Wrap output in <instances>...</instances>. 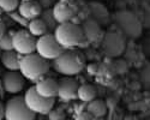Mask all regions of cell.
Listing matches in <instances>:
<instances>
[{
  "instance_id": "obj_7",
  "label": "cell",
  "mask_w": 150,
  "mask_h": 120,
  "mask_svg": "<svg viewBox=\"0 0 150 120\" xmlns=\"http://www.w3.org/2000/svg\"><path fill=\"white\" fill-rule=\"evenodd\" d=\"M36 37L33 36L28 30L22 29L15 31L12 36V49L22 56L35 53Z\"/></svg>"
},
{
  "instance_id": "obj_2",
  "label": "cell",
  "mask_w": 150,
  "mask_h": 120,
  "mask_svg": "<svg viewBox=\"0 0 150 120\" xmlns=\"http://www.w3.org/2000/svg\"><path fill=\"white\" fill-rule=\"evenodd\" d=\"M48 70H49L48 60L41 58L36 53H31V54L22 56L18 71L24 77V79L36 83L37 80H40L41 78L45 77Z\"/></svg>"
},
{
  "instance_id": "obj_26",
  "label": "cell",
  "mask_w": 150,
  "mask_h": 120,
  "mask_svg": "<svg viewBox=\"0 0 150 120\" xmlns=\"http://www.w3.org/2000/svg\"><path fill=\"white\" fill-rule=\"evenodd\" d=\"M4 119V104L0 102V120Z\"/></svg>"
},
{
  "instance_id": "obj_17",
  "label": "cell",
  "mask_w": 150,
  "mask_h": 120,
  "mask_svg": "<svg viewBox=\"0 0 150 120\" xmlns=\"http://www.w3.org/2000/svg\"><path fill=\"white\" fill-rule=\"evenodd\" d=\"M27 29L33 36H35V37H40V36L48 34V30L45 25V23L40 18H35V19L29 20Z\"/></svg>"
},
{
  "instance_id": "obj_18",
  "label": "cell",
  "mask_w": 150,
  "mask_h": 120,
  "mask_svg": "<svg viewBox=\"0 0 150 120\" xmlns=\"http://www.w3.org/2000/svg\"><path fill=\"white\" fill-rule=\"evenodd\" d=\"M37 18H40L45 23V25H46V28H47L48 31H53L57 28V24L58 23L55 22L54 17H53V12H52L51 8H46L45 11H41L40 16L37 17Z\"/></svg>"
},
{
  "instance_id": "obj_9",
  "label": "cell",
  "mask_w": 150,
  "mask_h": 120,
  "mask_svg": "<svg viewBox=\"0 0 150 120\" xmlns=\"http://www.w3.org/2000/svg\"><path fill=\"white\" fill-rule=\"evenodd\" d=\"M53 17L58 24L67 23L73 19V17L76 16V8L74 6L66 1V0H60L59 3H57L52 10Z\"/></svg>"
},
{
  "instance_id": "obj_23",
  "label": "cell",
  "mask_w": 150,
  "mask_h": 120,
  "mask_svg": "<svg viewBox=\"0 0 150 120\" xmlns=\"http://www.w3.org/2000/svg\"><path fill=\"white\" fill-rule=\"evenodd\" d=\"M94 120H121V118L119 116V114L112 112L108 115L106 114L105 116H101V118H94Z\"/></svg>"
},
{
  "instance_id": "obj_8",
  "label": "cell",
  "mask_w": 150,
  "mask_h": 120,
  "mask_svg": "<svg viewBox=\"0 0 150 120\" xmlns=\"http://www.w3.org/2000/svg\"><path fill=\"white\" fill-rule=\"evenodd\" d=\"M1 83L7 94H18L23 90L24 77L18 71H7L1 77Z\"/></svg>"
},
{
  "instance_id": "obj_27",
  "label": "cell",
  "mask_w": 150,
  "mask_h": 120,
  "mask_svg": "<svg viewBox=\"0 0 150 120\" xmlns=\"http://www.w3.org/2000/svg\"><path fill=\"white\" fill-rule=\"evenodd\" d=\"M96 66H94V65H89L88 66V72L89 73H96V70H94Z\"/></svg>"
},
{
  "instance_id": "obj_10",
  "label": "cell",
  "mask_w": 150,
  "mask_h": 120,
  "mask_svg": "<svg viewBox=\"0 0 150 120\" xmlns=\"http://www.w3.org/2000/svg\"><path fill=\"white\" fill-rule=\"evenodd\" d=\"M78 83L71 78H62L58 82V97L64 101L70 102L77 99Z\"/></svg>"
},
{
  "instance_id": "obj_21",
  "label": "cell",
  "mask_w": 150,
  "mask_h": 120,
  "mask_svg": "<svg viewBox=\"0 0 150 120\" xmlns=\"http://www.w3.org/2000/svg\"><path fill=\"white\" fill-rule=\"evenodd\" d=\"M48 120H64L66 119V114L65 112L61 109V108H58V109H52L48 112Z\"/></svg>"
},
{
  "instance_id": "obj_24",
  "label": "cell",
  "mask_w": 150,
  "mask_h": 120,
  "mask_svg": "<svg viewBox=\"0 0 150 120\" xmlns=\"http://www.w3.org/2000/svg\"><path fill=\"white\" fill-rule=\"evenodd\" d=\"M74 120H94V116L85 111V112L78 113V114L76 115V118H74Z\"/></svg>"
},
{
  "instance_id": "obj_11",
  "label": "cell",
  "mask_w": 150,
  "mask_h": 120,
  "mask_svg": "<svg viewBox=\"0 0 150 120\" xmlns=\"http://www.w3.org/2000/svg\"><path fill=\"white\" fill-rule=\"evenodd\" d=\"M35 90L42 97L54 99L58 95V82L53 78H41L35 84Z\"/></svg>"
},
{
  "instance_id": "obj_22",
  "label": "cell",
  "mask_w": 150,
  "mask_h": 120,
  "mask_svg": "<svg viewBox=\"0 0 150 120\" xmlns=\"http://www.w3.org/2000/svg\"><path fill=\"white\" fill-rule=\"evenodd\" d=\"M10 17L12 18V19H13L15 22H17L18 24H21V25H23L24 28H27L28 27V23H29V20H27V19H24L19 13H18V12H15L13 11V13H12V12H10Z\"/></svg>"
},
{
  "instance_id": "obj_20",
  "label": "cell",
  "mask_w": 150,
  "mask_h": 120,
  "mask_svg": "<svg viewBox=\"0 0 150 120\" xmlns=\"http://www.w3.org/2000/svg\"><path fill=\"white\" fill-rule=\"evenodd\" d=\"M19 5V0H0V8L4 12H13Z\"/></svg>"
},
{
  "instance_id": "obj_14",
  "label": "cell",
  "mask_w": 150,
  "mask_h": 120,
  "mask_svg": "<svg viewBox=\"0 0 150 120\" xmlns=\"http://www.w3.org/2000/svg\"><path fill=\"white\" fill-rule=\"evenodd\" d=\"M22 55L16 53L15 51H5L1 52V55H0V61H1L3 66L8 71H18Z\"/></svg>"
},
{
  "instance_id": "obj_3",
  "label": "cell",
  "mask_w": 150,
  "mask_h": 120,
  "mask_svg": "<svg viewBox=\"0 0 150 120\" xmlns=\"http://www.w3.org/2000/svg\"><path fill=\"white\" fill-rule=\"evenodd\" d=\"M54 39L64 49H71L83 43V32L79 25L71 22L58 24L54 29Z\"/></svg>"
},
{
  "instance_id": "obj_25",
  "label": "cell",
  "mask_w": 150,
  "mask_h": 120,
  "mask_svg": "<svg viewBox=\"0 0 150 120\" xmlns=\"http://www.w3.org/2000/svg\"><path fill=\"white\" fill-rule=\"evenodd\" d=\"M5 32V24L4 22L1 20V18H0V37H1V35Z\"/></svg>"
},
{
  "instance_id": "obj_30",
  "label": "cell",
  "mask_w": 150,
  "mask_h": 120,
  "mask_svg": "<svg viewBox=\"0 0 150 120\" xmlns=\"http://www.w3.org/2000/svg\"><path fill=\"white\" fill-rule=\"evenodd\" d=\"M64 120H66V119H64Z\"/></svg>"
},
{
  "instance_id": "obj_4",
  "label": "cell",
  "mask_w": 150,
  "mask_h": 120,
  "mask_svg": "<svg viewBox=\"0 0 150 120\" xmlns=\"http://www.w3.org/2000/svg\"><path fill=\"white\" fill-rule=\"evenodd\" d=\"M4 118L5 120H35L36 114L25 106L22 96H16L4 106Z\"/></svg>"
},
{
  "instance_id": "obj_6",
  "label": "cell",
  "mask_w": 150,
  "mask_h": 120,
  "mask_svg": "<svg viewBox=\"0 0 150 120\" xmlns=\"http://www.w3.org/2000/svg\"><path fill=\"white\" fill-rule=\"evenodd\" d=\"M62 51H64V48L60 47L52 34H46L36 39L35 52L46 60H54L61 54Z\"/></svg>"
},
{
  "instance_id": "obj_29",
  "label": "cell",
  "mask_w": 150,
  "mask_h": 120,
  "mask_svg": "<svg viewBox=\"0 0 150 120\" xmlns=\"http://www.w3.org/2000/svg\"><path fill=\"white\" fill-rule=\"evenodd\" d=\"M21 1H31V0H21Z\"/></svg>"
},
{
  "instance_id": "obj_1",
  "label": "cell",
  "mask_w": 150,
  "mask_h": 120,
  "mask_svg": "<svg viewBox=\"0 0 150 120\" xmlns=\"http://www.w3.org/2000/svg\"><path fill=\"white\" fill-rule=\"evenodd\" d=\"M85 66L83 54L74 49H64L61 54L53 60V67L64 76H76L81 73Z\"/></svg>"
},
{
  "instance_id": "obj_28",
  "label": "cell",
  "mask_w": 150,
  "mask_h": 120,
  "mask_svg": "<svg viewBox=\"0 0 150 120\" xmlns=\"http://www.w3.org/2000/svg\"><path fill=\"white\" fill-rule=\"evenodd\" d=\"M3 12H4V11H3L1 8H0V16H1V15H3Z\"/></svg>"
},
{
  "instance_id": "obj_12",
  "label": "cell",
  "mask_w": 150,
  "mask_h": 120,
  "mask_svg": "<svg viewBox=\"0 0 150 120\" xmlns=\"http://www.w3.org/2000/svg\"><path fill=\"white\" fill-rule=\"evenodd\" d=\"M82 32H83V42L85 41L86 43H91L95 42L100 32H101V28H100V24H97L94 19L88 18L85 19L81 25H79Z\"/></svg>"
},
{
  "instance_id": "obj_16",
  "label": "cell",
  "mask_w": 150,
  "mask_h": 120,
  "mask_svg": "<svg viewBox=\"0 0 150 120\" xmlns=\"http://www.w3.org/2000/svg\"><path fill=\"white\" fill-rule=\"evenodd\" d=\"M96 89L90 85V84H83V85H78L77 89V99H79L82 102L88 103L93 101L96 97Z\"/></svg>"
},
{
  "instance_id": "obj_5",
  "label": "cell",
  "mask_w": 150,
  "mask_h": 120,
  "mask_svg": "<svg viewBox=\"0 0 150 120\" xmlns=\"http://www.w3.org/2000/svg\"><path fill=\"white\" fill-rule=\"evenodd\" d=\"M24 103L29 109L35 114L46 115L48 112L52 109L54 106V99H46L42 97L36 92L35 87H30L24 95Z\"/></svg>"
},
{
  "instance_id": "obj_19",
  "label": "cell",
  "mask_w": 150,
  "mask_h": 120,
  "mask_svg": "<svg viewBox=\"0 0 150 120\" xmlns=\"http://www.w3.org/2000/svg\"><path fill=\"white\" fill-rule=\"evenodd\" d=\"M15 31L10 30L5 31L1 37H0V51L5 52V51H13L12 49V36H13Z\"/></svg>"
},
{
  "instance_id": "obj_15",
  "label": "cell",
  "mask_w": 150,
  "mask_h": 120,
  "mask_svg": "<svg viewBox=\"0 0 150 120\" xmlns=\"http://www.w3.org/2000/svg\"><path fill=\"white\" fill-rule=\"evenodd\" d=\"M86 112L91 114L94 118H101L107 114V104L102 100H96L94 99L93 101L88 102V107H86Z\"/></svg>"
},
{
  "instance_id": "obj_13",
  "label": "cell",
  "mask_w": 150,
  "mask_h": 120,
  "mask_svg": "<svg viewBox=\"0 0 150 120\" xmlns=\"http://www.w3.org/2000/svg\"><path fill=\"white\" fill-rule=\"evenodd\" d=\"M17 8H18V13L27 20H31V19L37 18L42 11V6L40 5L39 1H36V0L22 1Z\"/></svg>"
}]
</instances>
